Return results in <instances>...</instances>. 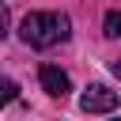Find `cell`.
I'll list each match as a JSON object with an SVG mask.
<instances>
[{
	"label": "cell",
	"mask_w": 121,
	"mask_h": 121,
	"mask_svg": "<svg viewBox=\"0 0 121 121\" xmlns=\"http://www.w3.org/2000/svg\"><path fill=\"white\" fill-rule=\"evenodd\" d=\"M68 34H72V19L64 11H30L19 23V38L34 49H49L57 42H68Z\"/></svg>",
	"instance_id": "1"
},
{
	"label": "cell",
	"mask_w": 121,
	"mask_h": 121,
	"mask_svg": "<svg viewBox=\"0 0 121 121\" xmlns=\"http://www.w3.org/2000/svg\"><path fill=\"white\" fill-rule=\"evenodd\" d=\"M79 106H83L87 113H110V110H117V91H110L106 83H91V87L83 91Z\"/></svg>",
	"instance_id": "2"
},
{
	"label": "cell",
	"mask_w": 121,
	"mask_h": 121,
	"mask_svg": "<svg viewBox=\"0 0 121 121\" xmlns=\"http://www.w3.org/2000/svg\"><path fill=\"white\" fill-rule=\"evenodd\" d=\"M38 79H42V91L45 95H53V98H64L68 95V72H60L57 64H42V72H38Z\"/></svg>",
	"instance_id": "3"
},
{
	"label": "cell",
	"mask_w": 121,
	"mask_h": 121,
	"mask_svg": "<svg viewBox=\"0 0 121 121\" xmlns=\"http://www.w3.org/2000/svg\"><path fill=\"white\" fill-rule=\"evenodd\" d=\"M102 30H106V38H121V8L106 11V19H102Z\"/></svg>",
	"instance_id": "4"
},
{
	"label": "cell",
	"mask_w": 121,
	"mask_h": 121,
	"mask_svg": "<svg viewBox=\"0 0 121 121\" xmlns=\"http://www.w3.org/2000/svg\"><path fill=\"white\" fill-rule=\"evenodd\" d=\"M15 95H19V83H15V79H4V76H0V110H4L8 102H15Z\"/></svg>",
	"instance_id": "5"
},
{
	"label": "cell",
	"mask_w": 121,
	"mask_h": 121,
	"mask_svg": "<svg viewBox=\"0 0 121 121\" xmlns=\"http://www.w3.org/2000/svg\"><path fill=\"white\" fill-rule=\"evenodd\" d=\"M4 38H8V8L0 4V42H4Z\"/></svg>",
	"instance_id": "6"
},
{
	"label": "cell",
	"mask_w": 121,
	"mask_h": 121,
	"mask_svg": "<svg viewBox=\"0 0 121 121\" xmlns=\"http://www.w3.org/2000/svg\"><path fill=\"white\" fill-rule=\"evenodd\" d=\"M110 68H113V76H117V79H121V60H113V64H110Z\"/></svg>",
	"instance_id": "7"
}]
</instances>
